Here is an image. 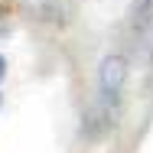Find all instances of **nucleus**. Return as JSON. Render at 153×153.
<instances>
[{
  "label": "nucleus",
  "mask_w": 153,
  "mask_h": 153,
  "mask_svg": "<svg viewBox=\"0 0 153 153\" xmlns=\"http://www.w3.org/2000/svg\"><path fill=\"white\" fill-rule=\"evenodd\" d=\"M127 75H130V62L121 52H111L98 62V101L104 108L121 104V94L127 88Z\"/></svg>",
  "instance_id": "nucleus-1"
},
{
  "label": "nucleus",
  "mask_w": 153,
  "mask_h": 153,
  "mask_svg": "<svg viewBox=\"0 0 153 153\" xmlns=\"http://www.w3.org/2000/svg\"><path fill=\"white\" fill-rule=\"evenodd\" d=\"M130 26L137 33L153 26V0H134L130 3Z\"/></svg>",
  "instance_id": "nucleus-2"
},
{
  "label": "nucleus",
  "mask_w": 153,
  "mask_h": 153,
  "mask_svg": "<svg viewBox=\"0 0 153 153\" xmlns=\"http://www.w3.org/2000/svg\"><path fill=\"white\" fill-rule=\"evenodd\" d=\"M3 75H7V59L0 56V78H3Z\"/></svg>",
  "instance_id": "nucleus-3"
}]
</instances>
